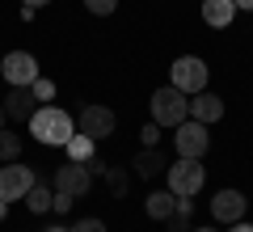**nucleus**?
<instances>
[{"mask_svg": "<svg viewBox=\"0 0 253 232\" xmlns=\"http://www.w3.org/2000/svg\"><path fill=\"white\" fill-rule=\"evenodd\" d=\"M30 186H34V169H30V165L9 161L4 169H0V198H4V203H17V198H26Z\"/></svg>", "mask_w": 253, "mask_h": 232, "instance_id": "obj_6", "label": "nucleus"}, {"mask_svg": "<svg viewBox=\"0 0 253 232\" xmlns=\"http://www.w3.org/2000/svg\"><path fill=\"white\" fill-rule=\"evenodd\" d=\"M228 232H253V224H245V220H236V224H228Z\"/></svg>", "mask_w": 253, "mask_h": 232, "instance_id": "obj_27", "label": "nucleus"}, {"mask_svg": "<svg viewBox=\"0 0 253 232\" xmlns=\"http://www.w3.org/2000/svg\"><path fill=\"white\" fill-rule=\"evenodd\" d=\"M199 232H215V228H199Z\"/></svg>", "mask_w": 253, "mask_h": 232, "instance_id": "obj_33", "label": "nucleus"}, {"mask_svg": "<svg viewBox=\"0 0 253 232\" xmlns=\"http://www.w3.org/2000/svg\"><path fill=\"white\" fill-rule=\"evenodd\" d=\"M165 228L169 232H190V198H177V211L165 220Z\"/></svg>", "mask_w": 253, "mask_h": 232, "instance_id": "obj_18", "label": "nucleus"}, {"mask_svg": "<svg viewBox=\"0 0 253 232\" xmlns=\"http://www.w3.org/2000/svg\"><path fill=\"white\" fill-rule=\"evenodd\" d=\"M17 152H21V135L0 131V161H4V165H9V161H17Z\"/></svg>", "mask_w": 253, "mask_h": 232, "instance_id": "obj_19", "label": "nucleus"}, {"mask_svg": "<svg viewBox=\"0 0 253 232\" xmlns=\"http://www.w3.org/2000/svg\"><path fill=\"white\" fill-rule=\"evenodd\" d=\"M190 118V101H186V93L181 89H156L152 93V123H161V127H177V123H186Z\"/></svg>", "mask_w": 253, "mask_h": 232, "instance_id": "obj_3", "label": "nucleus"}, {"mask_svg": "<svg viewBox=\"0 0 253 232\" xmlns=\"http://www.w3.org/2000/svg\"><path fill=\"white\" fill-rule=\"evenodd\" d=\"M63 148H68V161H81V165H89L93 156H97V139H93V135H81V131L63 143Z\"/></svg>", "mask_w": 253, "mask_h": 232, "instance_id": "obj_15", "label": "nucleus"}, {"mask_svg": "<svg viewBox=\"0 0 253 232\" xmlns=\"http://www.w3.org/2000/svg\"><path fill=\"white\" fill-rule=\"evenodd\" d=\"M173 143H177L181 156H190V161H203L211 148V135H207V123H199V118H186V123H177V135H173Z\"/></svg>", "mask_w": 253, "mask_h": 232, "instance_id": "obj_5", "label": "nucleus"}, {"mask_svg": "<svg viewBox=\"0 0 253 232\" xmlns=\"http://www.w3.org/2000/svg\"><path fill=\"white\" fill-rule=\"evenodd\" d=\"M68 232H106V224H101V220H93V215H89V220H76V224H72Z\"/></svg>", "mask_w": 253, "mask_h": 232, "instance_id": "obj_23", "label": "nucleus"}, {"mask_svg": "<svg viewBox=\"0 0 253 232\" xmlns=\"http://www.w3.org/2000/svg\"><path fill=\"white\" fill-rule=\"evenodd\" d=\"M4 118H9V110H4V106H0V131H4Z\"/></svg>", "mask_w": 253, "mask_h": 232, "instance_id": "obj_30", "label": "nucleus"}, {"mask_svg": "<svg viewBox=\"0 0 253 232\" xmlns=\"http://www.w3.org/2000/svg\"><path fill=\"white\" fill-rule=\"evenodd\" d=\"M139 135H144V148H156V143H161V123H148Z\"/></svg>", "mask_w": 253, "mask_h": 232, "instance_id": "obj_24", "label": "nucleus"}, {"mask_svg": "<svg viewBox=\"0 0 253 232\" xmlns=\"http://www.w3.org/2000/svg\"><path fill=\"white\" fill-rule=\"evenodd\" d=\"M114 110L110 106H84L81 114H76V131L81 135H93V139H106V135H114Z\"/></svg>", "mask_w": 253, "mask_h": 232, "instance_id": "obj_8", "label": "nucleus"}, {"mask_svg": "<svg viewBox=\"0 0 253 232\" xmlns=\"http://www.w3.org/2000/svg\"><path fill=\"white\" fill-rule=\"evenodd\" d=\"M169 76H173V89H181L186 97H194V93L207 89V63H203L199 55H181V59H173Z\"/></svg>", "mask_w": 253, "mask_h": 232, "instance_id": "obj_4", "label": "nucleus"}, {"mask_svg": "<svg viewBox=\"0 0 253 232\" xmlns=\"http://www.w3.org/2000/svg\"><path fill=\"white\" fill-rule=\"evenodd\" d=\"M21 4H34V9H42V4H51V0H21Z\"/></svg>", "mask_w": 253, "mask_h": 232, "instance_id": "obj_28", "label": "nucleus"}, {"mask_svg": "<svg viewBox=\"0 0 253 232\" xmlns=\"http://www.w3.org/2000/svg\"><path fill=\"white\" fill-rule=\"evenodd\" d=\"M144 211L152 215V220H161V224H165L173 211H177V194H173V190H156V194H148Z\"/></svg>", "mask_w": 253, "mask_h": 232, "instance_id": "obj_14", "label": "nucleus"}, {"mask_svg": "<svg viewBox=\"0 0 253 232\" xmlns=\"http://www.w3.org/2000/svg\"><path fill=\"white\" fill-rule=\"evenodd\" d=\"M236 17V0H203V21L211 30H228Z\"/></svg>", "mask_w": 253, "mask_h": 232, "instance_id": "obj_11", "label": "nucleus"}, {"mask_svg": "<svg viewBox=\"0 0 253 232\" xmlns=\"http://www.w3.org/2000/svg\"><path fill=\"white\" fill-rule=\"evenodd\" d=\"M55 190H63V194H72V198L89 194V190H93V173H89V165H81V161L59 165V169H55Z\"/></svg>", "mask_w": 253, "mask_h": 232, "instance_id": "obj_7", "label": "nucleus"}, {"mask_svg": "<svg viewBox=\"0 0 253 232\" xmlns=\"http://www.w3.org/2000/svg\"><path fill=\"white\" fill-rule=\"evenodd\" d=\"M190 114L199 118V123L211 127V123H219V118H224V101H219L215 93L203 89V93H194V101H190Z\"/></svg>", "mask_w": 253, "mask_h": 232, "instance_id": "obj_12", "label": "nucleus"}, {"mask_svg": "<svg viewBox=\"0 0 253 232\" xmlns=\"http://www.w3.org/2000/svg\"><path fill=\"white\" fill-rule=\"evenodd\" d=\"M236 9H249L253 13V0H236Z\"/></svg>", "mask_w": 253, "mask_h": 232, "instance_id": "obj_29", "label": "nucleus"}, {"mask_svg": "<svg viewBox=\"0 0 253 232\" xmlns=\"http://www.w3.org/2000/svg\"><path fill=\"white\" fill-rule=\"evenodd\" d=\"M30 135H34L38 143H51V148L59 143L63 148V143L76 135V123H72V114H63L59 106H38L34 114H30Z\"/></svg>", "mask_w": 253, "mask_h": 232, "instance_id": "obj_1", "label": "nucleus"}, {"mask_svg": "<svg viewBox=\"0 0 253 232\" xmlns=\"http://www.w3.org/2000/svg\"><path fill=\"white\" fill-rule=\"evenodd\" d=\"M51 211H72V194H63V190H55V203H51Z\"/></svg>", "mask_w": 253, "mask_h": 232, "instance_id": "obj_25", "label": "nucleus"}, {"mask_svg": "<svg viewBox=\"0 0 253 232\" xmlns=\"http://www.w3.org/2000/svg\"><path fill=\"white\" fill-rule=\"evenodd\" d=\"M131 169H135L139 178H156V173H161V169H169V165H165V156H161L156 148H144V152H135Z\"/></svg>", "mask_w": 253, "mask_h": 232, "instance_id": "obj_16", "label": "nucleus"}, {"mask_svg": "<svg viewBox=\"0 0 253 232\" xmlns=\"http://www.w3.org/2000/svg\"><path fill=\"white\" fill-rule=\"evenodd\" d=\"M30 93H34V97H38V101H51V97H55V85H51V81H46V76H38V81H34V85H30Z\"/></svg>", "mask_w": 253, "mask_h": 232, "instance_id": "obj_21", "label": "nucleus"}, {"mask_svg": "<svg viewBox=\"0 0 253 232\" xmlns=\"http://www.w3.org/2000/svg\"><path fill=\"white\" fill-rule=\"evenodd\" d=\"M89 173H93V178H97V173H106V161H101V156H93V161H89Z\"/></svg>", "mask_w": 253, "mask_h": 232, "instance_id": "obj_26", "label": "nucleus"}, {"mask_svg": "<svg viewBox=\"0 0 253 232\" xmlns=\"http://www.w3.org/2000/svg\"><path fill=\"white\" fill-rule=\"evenodd\" d=\"M165 182H169V190L177 198H194L203 190V182H207V169H203V161H190V156H181L177 165H169L165 169Z\"/></svg>", "mask_w": 253, "mask_h": 232, "instance_id": "obj_2", "label": "nucleus"}, {"mask_svg": "<svg viewBox=\"0 0 253 232\" xmlns=\"http://www.w3.org/2000/svg\"><path fill=\"white\" fill-rule=\"evenodd\" d=\"M84 9H89L93 17H110V13L118 9V0H84Z\"/></svg>", "mask_w": 253, "mask_h": 232, "instance_id": "obj_20", "label": "nucleus"}, {"mask_svg": "<svg viewBox=\"0 0 253 232\" xmlns=\"http://www.w3.org/2000/svg\"><path fill=\"white\" fill-rule=\"evenodd\" d=\"M0 220H4V198H0Z\"/></svg>", "mask_w": 253, "mask_h": 232, "instance_id": "obj_31", "label": "nucleus"}, {"mask_svg": "<svg viewBox=\"0 0 253 232\" xmlns=\"http://www.w3.org/2000/svg\"><path fill=\"white\" fill-rule=\"evenodd\" d=\"M245 194L241 190H219L215 198H211V215H215L219 224H236V220H245Z\"/></svg>", "mask_w": 253, "mask_h": 232, "instance_id": "obj_10", "label": "nucleus"}, {"mask_svg": "<svg viewBox=\"0 0 253 232\" xmlns=\"http://www.w3.org/2000/svg\"><path fill=\"white\" fill-rule=\"evenodd\" d=\"M26 203H30V211H38V215H42V211H51L55 190H46V186H38V182H34V186H30V194H26Z\"/></svg>", "mask_w": 253, "mask_h": 232, "instance_id": "obj_17", "label": "nucleus"}, {"mask_svg": "<svg viewBox=\"0 0 253 232\" xmlns=\"http://www.w3.org/2000/svg\"><path fill=\"white\" fill-rule=\"evenodd\" d=\"M106 178H110V190L114 194H126V169H106Z\"/></svg>", "mask_w": 253, "mask_h": 232, "instance_id": "obj_22", "label": "nucleus"}, {"mask_svg": "<svg viewBox=\"0 0 253 232\" xmlns=\"http://www.w3.org/2000/svg\"><path fill=\"white\" fill-rule=\"evenodd\" d=\"M46 232H68V228H46Z\"/></svg>", "mask_w": 253, "mask_h": 232, "instance_id": "obj_32", "label": "nucleus"}, {"mask_svg": "<svg viewBox=\"0 0 253 232\" xmlns=\"http://www.w3.org/2000/svg\"><path fill=\"white\" fill-rule=\"evenodd\" d=\"M0 72H4V81L9 85H34L38 81V59L30 51H9L4 55V63H0Z\"/></svg>", "mask_w": 253, "mask_h": 232, "instance_id": "obj_9", "label": "nucleus"}, {"mask_svg": "<svg viewBox=\"0 0 253 232\" xmlns=\"http://www.w3.org/2000/svg\"><path fill=\"white\" fill-rule=\"evenodd\" d=\"M34 93H30L26 89V85H13V93H9V101H4V110H9V118H30V114H34Z\"/></svg>", "mask_w": 253, "mask_h": 232, "instance_id": "obj_13", "label": "nucleus"}]
</instances>
